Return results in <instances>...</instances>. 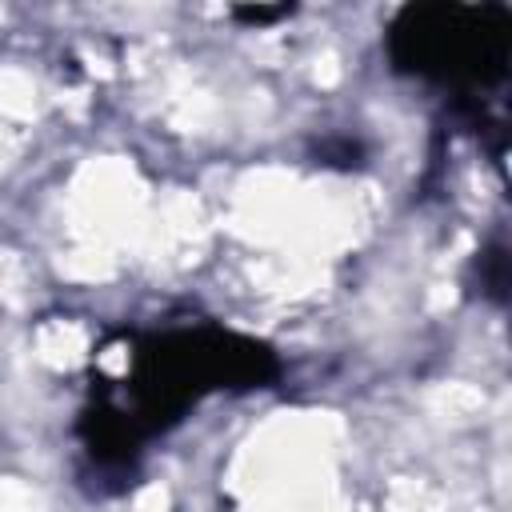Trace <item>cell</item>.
<instances>
[{
	"label": "cell",
	"mask_w": 512,
	"mask_h": 512,
	"mask_svg": "<svg viewBox=\"0 0 512 512\" xmlns=\"http://www.w3.org/2000/svg\"><path fill=\"white\" fill-rule=\"evenodd\" d=\"M320 156H324V164H356L360 160V144L356 140H340V144H320Z\"/></svg>",
	"instance_id": "cell-3"
},
{
	"label": "cell",
	"mask_w": 512,
	"mask_h": 512,
	"mask_svg": "<svg viewBox=\"0 0 512 512\" xmlns=\"http://www.w3.org/2000/svg\"><path fill=\"white\" fill-rule=\"evenodd\" d=\"M284 12H292V8H236V16L240 20H248V24H268V20H276V16H284Z\"/></svg>",
	"instance_id": "cell-4"
},
{
	"label": "cell",
	"mask_w": 512,
	"mask_h": 512,
	"mask_svg": "<svg viewBox=\"0 0 512 512\" xmlns=\"http://www.w3.org/2000/svg\"><path fill=\"white\" fill-rule=\"evenodd\" d=\"M480 268H484V288L492 292V296H504V288H508V256L500 252V248H492V252H484L480 256Z\"/></svg>",
	"instance_id": "cell-2"
},
{
	"label": "cell",
	"mask_w": 512,
	"mask_h": 512,
	"mask_svg": "<svg viewBox=\"0 0 512 512\" xmlns=\"http://www.w3.org/2000/svg\"><path fill=\"white\" fill-rule=\"evenodd\" d=\"M392 60L436 80L492 84L508 60V12L464 4L408 8L392 24Z\"/></svg>",
	"instance_id": "cell-1"
}]
</instances>
